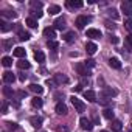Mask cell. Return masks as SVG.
<instances>
[{
	"mask_svg": "<svg viewBox=\"0 0 132 132\" xmlns=\"http://www.w3.org/2000/svg\"><path fill=\"white\" fill-rule=\"evenodd\" d=\"M113 96H117V90H115V89H112V87H106V89L100 93L101 103H107V100H112Z\"/></svg>",
	"mask_w": 132,
	"mask_h": 132,
	"instance_id": "1",
	"label": "cell"
},
{
	"mask_svg": "<svg viewBox=\"0 0 132 132\" xmlns=\"http://www.w3.org/2000/svg\"><path fill=\"white\" fill-rule=\"evenodd\" d=\"M75 70H76V72H78V75H81V76H89V75H90L89 67H87L84 62H78V64L75 65Z\"/></svg>",
	"mask_w": 132,
	"mask_h": 132,
	"instance_id": "2",
	"label": "cell"
},
{
	"mask_svg": "<svg viewBox=\"0 0 132 132\" xmlns=\"http://www.w3.org/2000/svg\"><path fill=\"white\" fill-rule=\"evenodd\" d=\"M89 22H90V17H87V16H78L76 20H75V25H76L78 30H84V27H86Z\"/></svg>",
	"mask_w": 132,
	"mask_h": 132,
	"instance_id": "3",
	"label": "cell"
},
{
	"mask_svg": "<svg viewBox=\"0 0 132 132\" xmlns=\"http://www.w3.org/2000/svg\"><path fill=\"white\" fill-rule=\"evenodd\" d=\"M70 100H72V104L75 106V109H76L78 112H84V110H86V104H84V103H82L79 98H76V96H72Z\"/></svg>",
	"mask_w": 132,
	"mask_h": 132,
	"instance_id": "4",
	"label": "cell"
},
{
	"mask_svg": "<svg viewBox=\"0 0 132 132\" xmlns=\"http://www.w3.org/2000/svg\"><path fill=\"white\" fill-rule=\"evenodd\" d=\"M121 11L127 16V17H132V2L126 0V2L121 3Z\"/></svg>",
	"mask_w": 132,
	"mask_h": 132,
	"instance_id": "5",
	"label": "cell"
},
{
	"mask_svg": "<svg viewBox=\"0 0 132 132\" xmlns=\"http://www.w3.org/2000/svg\"><path fill=\"white\" fill-rule=\"evenodd\" d=\"M79 124H81V127L84 129V130H87V132H90L92 129H93V124L90 123V120L89 118H86V117H82L81 120H79Z\"/></svg>",
	"mask_w": 132,
	"mask_h": 132,
	"instance_id": "6",
	"label": "cell"
},
{
	"mask_svg": "<svg viewBox=\"0 0 132 132\" xmlns=\"http://www.w3.org/2000/svg\"><path fill=\"white\" fill-rule=\"evenodd\" d=\"M87 37H90V39H100L101 37V31L95 30V28H89L87 30Z\"/></svg>",
	"mask_w": 132,
	"mask_h": 132,
	"instance_id": "7",
	"label": "cell"
},
{
	"mask_svg": "<svg viewBox=\"0 0 132 132\" xmlns=\"http://www.w3.org/2000/svg\"><path fill=\"white\" fill-rule=\"evenodd\" d=\"M3 81H5L6 84H13V82L16 81V75H14L13 72H5V73H3Z\"/></svg>",
	"mask_w": 132,
	"mask_h": 132,
	"instance_id": "8",
	"label": "cell"
},
{
	"mask_svg": "<svg viewBox=\"0 0 132 132\" xmlns=\"http://www.w3.org/2000/svg\"><path fill=\"white\" fill-rule=\"evenodd\" d=\"M67 106H65L64 103H57L56 104V113L57 115H67Z\"/></svg>",
	"mask_w": 132,
	"mask_h": 132,
	"instance_id": "9",
	"label": "cell"
},
{
	"mask_svg": "<svg viewBox=\"0 0 132 132\" xmlns=\"http://www.w3.org/2000/svg\"><path fill=\"white\" fill-rule=\"evenodd\" d=\"M44 36H45V37H48V40H53V39L56 37V31H54V28L47 27V28L44 30Z\"/></svg>",
	"mask_w": 132,
	"mask_h": 132,
	"instance_id": "10",
	"label": "cell"
},
{
	"mask_svg": "<svg viewBox=\"0 0 132 132\" xmlns=\"http://www.w3.org/2000/svg\"><path fill=\"white\" fill-rule=\"evenodd\" d=\"M96 50H98V47H96V44H93V42H87L86 44V51H87V54H95L96 53Z\"/></svg>",
	"mask_w": 132,
	"mask_h": 132,
	"instance_id": "11",
	"label": "cell"
},
{
	"mask_svg": "<svg viewBox=\"0 0 132 132\" xmlns=\"http://www.w3.org/2000/svg\"><path fill=\"white\" fill-rule=\"evenodd\" d=\"M84 98H86L87 101H90V103H95V101H96V93H95L93 90H86V92H84Z\"/></svg>",
	"mask_w": 132,
	"mask_h": 132,
	"instance_id": "12",
	"label": "cell"
},
{
	"mask_svg": "<svg viewBox=\"0 0 132 132\" xmlns=\"http://www.w3.org/2000/svg\"><path fill=\"white\" fill-rule=\"evenodd\" d=\"M110 127H112V130H113V132H120V130L123 129V124H121V121H120V120H112Z\"/></svg>",
	"mask_w": 132,
	"mask_h": 132,
	"instance_id": "13",
	"label": "cell"
},
{
	"mask_svg": "<svg viewBox=\"0 0 132 132\" xmlns=\"http://www.w3.org/2000/svg\"><path fill=\"white\" fill-rule=\"evenodd\" d=\"M54 82L56 84H65V82H69V78L64 76V75H61V73H56L54 75Z\"/></svg>",
	"mask_w": 132,
	"mask_h": 132,
	"instance_id": "14",
	"label": "cell"
},
{
	"mask_svg": "<svg viewBox=\"0 0 132 132\" xmlns=\"http://www.w3.org/2000/svg\"><path fill=\"white\" fill-rule=\"evenodd\" d=\"M65 5H67L69 8H82V2H81V0H69V2L67 3H65Z\"/></svg>",
	"mask_w": 132,
	"mask_h": 132,
	"instance_id": "15",
	"label": "cell"
},
{
	"mask_svg": "<svg viewBox=\"0 0 132 132\" xmlns=\"http://www.w3.org/2000/svg\"><path fill=\"white\" fill-rule=\"evenodd\" d=\"M30 90H31L33 93H36V95H42V93H44V87L39 86V84H31V86H30Z\"/></svg>",
	"mask_w": 132,
	"mask_h": 132,
	"instance_id": "16",
	"label": "cell"
},
{
	"mask_svg": "<svg viewBox=\"0 0 132 132\" xmlns=\"http://www.w3.org/2000/svg\"><path fill=\"white\" fill-rule=\"evenodd\" d=\"M109 65H110L112 69H117V70L121 69V62H120L117 57H110V59H109Z\"/></svg>",
	"mask_w": 132,
	"mask_h": 132,
	"instance_id": "17",
	"label": "cell"
},
{
	"mask_svg": "<svg viewBox=\"0 0 132 132\" xmlns=\"http://www.w3.org/2000/svg\"><path fill=\"white\" fill-rule=\"evenodd\" d=\"M54 28H56V30H64V28H65V19H64V17L56 19V20H54Z\"/></svg>",
	"mask_w": 132,
	"mask_h": 132,
	"instance_id": "18",
	"label": "cell"
},
{
	"mask_svg": "<svg viewBox=\"0 0 132 132\" xmlns=\"http://www.w3.org/2000/svg\"><path fill=\"white\" fill-rule=\"evenodd\" d=\"M30 123H31L33 127H40L42 126V118L40 117H31L30 118Z\"/></svg>",
	"mask_w": 132,
	"mask_h": 132,
	"instance_id": "19",
	"label": "cell"
},
{
	"mask_svg": "<svg viewBox=\"0 0 132 132\" xmlns=\"http://www.w3.org/2000/svg\"><path fill=\"white\" fill-rule=\"evenodd\" d=\"M17 67H19V69H22V70H28V69L31 67V64H30L27 59H20V61L17 62Z\"/></svg>",
	"mask_w": 132,
	"mask_h": 132,
	"instance_id": "20",
	"label": "cell"
},
{
	"mask_svg": "<svg viewBox=\"0 0 132 132\" xmlns=\"http://www.w3.org/2000/svg\"><path fill=\"white\" fill-rule=\"evenodd\" d=\"M13 54H14L16 57H20V59H22V57L27 54V51H25V48H22V47H17V48H14Z\"/></svg>",
	"mask_w": 132,
	"mask_h": 132,
	"instance_id": "21",
	"label": "cell"
},
{
	"mask_svg": "<svg viewBox=\"0 0 132 132\" xmlns=\"http://www.w3.org/2000/svg\"><path fill=\"white\" fill-rule=\"evenodd\" d=\"M42 104H44V103H42V100H40L39 96H34V98L31 100V106H33V107H36V109H40V107H42Z\"/></svg>",
	"mask_w": 132,
	"mask_h": 132,
	"instance_id": "22",
	"label": "cell"
},
{
	"mask_svg": "<svg viewBox=\"0 0 132 132\" xmlns=\"http://www.w3.org/2000/svg\"><path fill=\"white\" fill-rule=\"evenodd\" d=\"M34 59H36L39 64H42V62L45 61V54H44L42 51H39V50H37V51H34Z\"/></svg>",
	"mask_w": 132,
	"mask_h": 132,
	"instance_id": "23",
	"label": "cell"
},
{
	"mask_svg": "<svg viewBox=\"0 0 132 132\" xmlns=\"http://www.w3.org/2000/svg\"><path fill=\"white\" fill-rule=\"evenodd\" d=\"M30 37H31V34H30L28 31H19V40L25 42V40H28Z\"/></svg>",
	"mask_w": 132,
	"mask_h": 132,
	"instance_id": "24",
	"label": "cell"
},
{
	"mask_svg": "<svg viewBox=\"0 0 132 132\" xmlns=\"http://www.w3.org/2000/svg\"><path fill=\"white\" fill-rule=\"evenodd\" d=\"M2 64H3V67H11V65H13V57L3 56V57H2Z\"/></svg>",
	"mask_w": 132,
	"mask_h": 132,
	"instance_id": "25",
	"label": "cell"
},
{
	"mask_svg": "<svg viewBox=\"0 0 132 132\" xmlns=\"http://www.w3.org/2000/svg\"><path fill=\"white\" fill-rule=\"evenodd\" d=\"M25 22H27V25H28L30 28H36V27H37L36 19H34V17H31V16H30V17H27V20H25Z\"/></svg>",
	"mask_w": 132,
	"mask_h": 132,
	"instance_id": "26",
	"label": "cell"
},
{
	"mask_svg": "<svg viewBox=\"0 0 132 132\" xmlns=\"http://www.w3.org/2000/svg\"><path fill=\"white\" fill-rule=\"evenodd\" d=\"M62 37H64L65 42H73V39H75V33H72V31H70V33H65Z\"/></svg>",
	"mask_w": 132,
	"mask_h": 132,
	"instance_id": "27",
	"label": "cell"
},
{
	"mask_svg": "<svg viewBox=\"0 0 132 132\" xmlns=\"http://www.w3.org/2000/svg\"><path fill=\"white\" fill-rule=\"evenodd\" d=\"M61 11V8L57 6V5H51V6H48V13L51 14V16H54V14H57Z\"/></svg>",
	"mask_w": 132,
	"mask_h": 132,
	"instance_id": "28",
	"label": "cell"
},
{
	"mask_svg": "<svg viewBox=\"0 0 132 132\" xmlns=\"http://www.w3.org/2000/svg\"><path fill=\"white\" fill-rule=\"evenodd\" d=\"M3 95H5L6 98H13V95H14V90H13L11 87H3Z\"/></svg>",
	"mask_w": 132,
	"mask_h": 132,
	"instance_id": "29",
	"label": "cell"
},
{
	"mask_svg": "<svg viewBox=\"0 0 132 132\" xmlns=\"http://www.w3.org/2000/svg\"><path fill=\"white\" fill-rule=\"evenodd\" d=\"M103 115H104V118H107V120H113V110H112V109H106Z\"/></svg>",
	"mask_w": 132,
	"mask_h": 132,
	"instance_id": "30",
	"label": "cell"
},
{
	"mask_svg": "<svg viewBox=\"0 0 132 132\" xmlns=\"http://www.w3.org/2000/svg\"><path fill=\"white\" fill-rule=\"evenodd\" d=\"M107 14H109V17H113V19H118V17H120L118 11H117V10H113V8H112V10H109V11H107Z\"/></svg>",
	"mask_w": 132,
	"mask_h": 132,
	"instance_id": "31",
	"label": "cell"
},
{
	"mask_svg": "<svg viewBox=\"0 0 132 132\" xmlns=\"http://www.w3.org/2000/svg\"><path fill=\"white\" fill-rule=\"evenodd\" d=\"M0 30H2V33H5V31L10 30V27H8V23L5 20H0Z\"/></svg>",
	"mask_w": 132,
	"mask_h": 132,
	"instance_id": "32",
	"label": "cell"
},
{
	"mask_svg": "<svg viewBox=\"0 0 132 132\" xmlns=\"http://www.w3.org/2000/svg\"><path fill=\"white\" fill-rule=\"evenodd\" d=\"M3 16H5V17H13V19H14V17H17V13H16V11H3Z\"/></svg>",
	"mask_w": 132,
	"mask_h": 132,
	"instance_id": "33",
	"label": "cell"
},
{
	"mask_svg": "<svg viewBox=\"0 0 132 132\" xmlns=\"http://www.w3.org/2000/svg\"><path fill=\"white\" fill-rule=\"evenodd\" d=\"M31 17H42V11L40 10H31Z\"/></svg>",
	"mask_w": 132,
	"mask_h": 132,
	"instance_id": "34",
	"label": "cell"
},
{
	"mask_svg": "<svg viewBox=\"0 0 132 132\" xmlns=\"http://www.w3.org/2000/svg\"><path fill=\"white\" fill-rule=\"evenodd\" d=\"M31 8H33V10H40V8H42V3L33 0V2H31Z\"/></svg>",
	"mask_w": 132,
	"mask_h": 132,
	"instance_id": "35",
	"label": "cell"
},
{
	"mask_svg": "<svg viewBox=\"0 0 132 132\" xmlns=\"http://www.w3.org/2000/svg\"><path fill=\"white\" fill-rule=\"evenodd\" d=\"M47 45H48V48H51V50H56V48L59 47V45H57V42H54V40H48V44H47Z\"/></svg>",
	"mask_w": 132,
	"mask_h": 132,
	"instance_id": "36",
	"label": "cell"
},
{
	"mask_svg": "<svg viewBox=\"0 0 132 132\" xmlns=\"http://www.w3.org/2000/svg\"><path fill=\"white\" fill-rule=\"evenodd\" d=\"M13 47V40H3V48L5 50H10Z\"/></svg>",
	"mask_w": 132,
	"mask_h": 132,
	"instance_id": "37",
	"label": "cell"
},
{
	"mask_svg": "<svg viewBox=\"0 0 132 132\" xmlns=\"http://www.w3.org/2000/svg\"><path fill=\"white\" fill-rule=\"evenodd\" d=\"M84 64L87 65L89 69H93V67H95V61H93V59H87V61H86Z\"/></svg>",
	"mask_w": 132,
	"mask_h": 132,
	"instance_id": "38",
	"label": "cell"
},
{
	"mask_svg": "<svg viewBox=\"0 0 132 132\" xmlns=\"http://www.w3.org/2000/svg\"><path fill=\"white\" fill-rule=\"evenodd\" d=\"M110 42H112V44H118V42H120V39H118L117 36H110Z\"/></svg>",
	"mask_w": 132,
	"mask_h": 132,
	"instance_id": "39",
	"label": "cell"
},
{
	"mask_svg": "<svg viewBox=\"0 0 132 132\" xmlns=\"http://www.w3.org/2000/svg\"><path fill=\"white\" fill-rule=\"evenodd\" d=\"M81 90H82V84H78L73 87V92H81Z\"/></svg>",
	"mask_w": 132,
	"mask_h": 132,
	"instance_id": "40",
	"label": "cell"
},
{
	"mask_svg": "<svg viewBox=\"0 0 132 132\" xmlns=\"http://www.w3.org/2000/svg\"><path fill=\"white\" fill-rule=\"evenodd\" d=\"M124 25H126V28H127L129 31H132V20H127V22H126Z\"/></svg>",
	"mask_w": 132,
	"mask_h": 132,
	"instance_id": "41",
	"label": "cell"
},
{
	"mask_svg": "<svg viewBox=\"0 0 132 132\" xmlns=\"http://www.w3.org/2000/svg\"><path fill=\"white\" fill-rule=\"evenodd\" d=\"M6 112H8V104L3 103V106H2V113H6Z\"/></svg>",
	"mask_w": 132,
	"mask_h": 132,
	"instance_id": "42",
	"label": "cell"
},
{
	"mask_svg": "<svg viewBox=\"0 0 132 132\" xmlns=\"http://www.w3.org/2000/svg\"><path fill=\"white\" fill-rule=\"evenodd\" d=\"M19 79H20V81L23 82V81L27 79V75H25V73H19Z\"/></svg>",
	"mask_w": 132,
	"mask_h": 132,
	"instance_id": "43",
	"label": "cell"
},
{
	"mask_svg": "<svg viewBox=\"0 0 132 132\" xmlns=\"http://www.w3.org/2000/svg\"><path fill=\"white\" fill-rule=\"evenodd\" d=\"M57 132H69V127H57Z\"/></svg>",
	"mask_w": 132,
	"mask_h": 132,
	"instance_id": "44",
	"label": "cell"
},
{
	"mask_svg": "<svg viewBox=\"0 0 132 132\" xmlns=\"http://www.w3.org/2000/svg\"><path fill=\"white\" fill-rule=\"evenodd\" d=\"M126 40H127V44H129V45L132 47V34H129V36L126 37Z\"/></svg>",
	"mask_w": 132,
	"mask_h": 132,
	"instance_id": "45",
	"label": "cell"
},
{
	"mask_svg": "<svg viewBox=\"0 0 132 132\" xmlns=\"http://www.w3.org/2000/svg\"><path fill=\"white\" fill-rule=\"evenodd\" d=\"M6 124H8L11 129H17V124H16V123H6Z\"/></svg>",
	"mask_w": 132,
	"mask_h": 132,
	"instance_id": "46",
	"label": "cell"
},
{
	"mask_svg": "<svg viewBox=\"0 0 132 132\" xmlns=\"http://www.w3.org/2000/svg\"><path fill=\"white\" fill-rule=\"evenodd\" d=\"M93 123H95V124H98V123H100V118H98L96 115H93Z\"/></svg>",
	"mask_w": 132,
	"mask_h": 132,
	"instance_id": "47",
	"label": "cell"
},
{
	"mask_svg": "<svg viewBox=\"0 0 132 132\" xmlns=\"http://www.w3.org/2000/svg\"><path fill=\"white\" fill-rule=\"evenodd\" d=\"M19 96H20V98H25V96H27V92H19Z\"/></svg>",
	"mask_w": 132,
	"mask_h": 132,
	"instance_id": "48",
	"label": "cell"
},
{
	"mask_svg": "<svg viewBox=\"0 0 132 132\" xmlns=\"http://www.w3.org/2000/svg\"><path fill=\"white\" fill-rule=\"evenodd\" d=\"M100 132H107V130H100Z\"/></svg>",
	"mask_w": 132,
	"mask_h": 132,
	"instance_id": "49",
	"label": "cell"
},
{
	"mask_svg": "<svg viewBox=\"0 0 132 132\" xmlns=\"http://www.w3.org/2000/svg\"><path fill=\"white\" fill-rule=\"evenodd\" d=\"M129 132H132V130H129Z\"/></svg>",
	"mask_w": 132,
	"mask_h": 132,
	"instance_id": "50",
	"label": "cell"
}]
</instances>
